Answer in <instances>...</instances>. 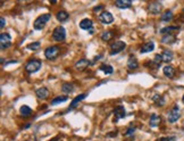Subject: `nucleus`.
Instances as JSON below:
<instances>
[{"instance_id":"1a4fd4ad","label":"nucleus","mask_w":184,"mask_h":141,"mask_svg":"<svg viewBox=\"0 0 184 141\" xmlns=\"http://www.w3.org/2000/svg\"><path fill=\"white\" fill-rule=\"evenodd\" d=\"M149 11L151 14H159L160 11H163V4L159 2V1H152V2H150L149 4Z\"/></svg>"},{"instance_id":"393cba45","label":"nucleus","mask_w":184,"mask_h":141,"mask_svg":"<svg viewBox=\"0 0 184 141\" xmlns=\"http://www.w3.org/2000/svg\"><path fill=\"white\" fill-rule=\"evenodd\" d=\"M113 38H114V33H113L111 31H106L101 34V39H102V41H105V42L110 41Z\"/></svg>"},{"instance_id":"9d476101","label":"nucleus","mask_w":184,"mask_h":141,"mask_svg":"<svg viewBox=\"0 0 184 141\" xmlns=\"http://www.w3.org/2000/svg\"><path fill=\"white\" fill-rule=\"evenodd\" d=\"M116 7L119 8V9H127L132 6V1L131 0H117L116 2Z\"/></svg>"},{"instance_id":"f3484780","label":"nucleus","mask_w":184,"mask_h":141,"mask_svg":"<svg viewBox=\"0 0 184 141\" xmlns=\"http://www.w3.org/2000/svg\"><path fill=\"white\" fill-rule=\"evenodd\" d=\"M114 115L117 117V120L125 117V115H126L125 108H124L123 106H118V107H116V108L114 109Z\"/></svg>"},{"instance_id":"f8f14e48","label":"nucleus","mask_w":184,"mask_h":141,"mask_svg":"<svg viewBox=\"0 0 184 141\" xmlns=\"http://www.w3.org/2000/svg\"><path fill=\"white\" fill-rule=\"evenodd\" d=\"M35 95L38 97L39 99H45L48 98L49 96V90L45 87H42V88H39L35 90Z\"/></svg>"},{"instance_id":"c85d7f7f","label":"nucleus","mask_w":184,"mask_h":141,"mask_svg":"<svg viewBox=\"0 0 184 141\" xmlns=\"http://www.w3.org/2000/svg\"><path fill=\"white\" fill-rule=\"evenodd\" d=\"M100 70H102L105 74H111V73L114 72V68H113L110 65H101Z\"/></svg>"},{"instance_id":"4be33fe9","label":"nucleus","mask_w":184,"mask_h":141,"mask_svg":"<svg viewBox=\"0 0 184 141\" xmlns=\"http://www.w3.org/2000/svg\"><path fill=\"white\" fill-rule=\"evenodd\" d=\"M85 97H87V95H85V93H82V95H79V96H77V97H75V99H74L73 101H72V104H71L70 109H68V110L73 109L74 107H75V106H76L77 104H79V102L82 101V100H83V99L85 98Z\"/></svg>"},{"instance_id":"5701e85b","label":"nucleus","mask_w":184,"mask_h":141,"mask_svg":"<svg viewBox=\"0 0 184 141\" xmlns=\"http://www.w3.org/2000/svg\"><path fill=\"white\" fill-rule=\"evenodd\" d=\"M163 22H169L173 19V11H166L165 13H163L161 15V18H160Z\"/></svg>"},{"instance_id":"f03ea898","label":"nucleus","mask_w":184,"mask_h":141,"mask_svg":"<svg viewBox=\"0 0 184 141\" xmlns=\"http://www.w3.org/2000/svg\"><path fill=\"white\" fill-rule=\"evenodd\" d=\"M41 62L38 59H31L28 60V63L25 64V70L32 74V73H35V72H38L40 68H41Z\"/></svg>"},{"instance_id":"9b49d317","label":"nucleus","mask_w":184,"mask_h":141,"mask_svg":"<svg viewBox=\"0 0 184 141\" xmlns=\"http://www.w3.org/2000/svg\"><path fill=\"white\" fill-rule=\"evenodd\" d=\"M80 28L82 30H92L93 28V22L91 21L90 18H84L80 22Z\"/></svg>"},{"instance_id":"f257e3e1","label":"nucleus","mask_w":184,"mask_h":141,"mask_svg":"<svg viewBox=\"0 0 184 141\" xmlns=\"http://www.w3.org/2000/svg\"><path fill=\"white\" fill-rule=\"evenodd\" d=\"M50 17H51V15L50 14H43V15H41V16H39V17L35 19L34 25H33V26H34V30H36V31L42 30V28L45 26V24L49 22Z\"/></svg>"},{"instance_id":"c756f323","label":"nucleus","mask_w":184,"mask_h":141,"mask_svg":"<svg viewBox=\"0 0 184 141\" xmlns=\"http://www.w3.org/2000/svg\"><path fill=\"white\" fill-rule=\"evenodd\" d=\"M180 28L178 26H168V28H161L160 30V33H167V32H173V31H178Z\"/></svg>"},{"instance_id":"0eeeda50","label":"nucleus","mask_w":184,"mask_h":141,"mask_svg":"<svg viewBox=\"0 0 184 141\" xmlns=\"http://www.w3.org/2000/svg\"><path fill=\"white\" fill-rule=\"evenodd\" d=\"M98 18H99V21H100L101 23H104V24H110V23L114 22V16H113V14L107 11H102V13L99 15Z\"/></svg>"},{"instance_id":"cd10ccee","label":"nucleus","mask_w":184,"mask_h":141,"mask_svg":"<svg viewBox=\"0 0 184 141\" xmlns=\"http://www.w3.org/2000/svg\"><path fill=\"white\" fill-rule=\"evenodd\" d=\"M67 99H68L67 96H58V97H56V98L51 101V105H58V104H60V102H65V101H67Z\"/></svg>"},{"instance_id":"b1692460","label":"nucleus","mask_w":184,"mask_h":141,"mask_svg":"<svg viewBox=\"0 0 184 141\" xmlns=\"http://www.w3.org/2000/svg\"><path fill=\"white\" fill-rule=\"evenodd\" d=\"M19 113H21L22 116H30V115L32 114V109L28 107V106L24 105L19 108Z\"/></svg>"},{"instance_id":"e433bc0d","label":"nucleus","mask_w":184,"mask_h":141,"mask_svg":"<svg viewBox=\"0 0 184 141\" xmlns=\"http://www.w3.org/2000/svg\"><path fill=\"white\" fill-rule=\"evenodd\" d=\"M58 140V138H55V139H53V140H51V141H57Z\"/></svg>"},{"instance_id":"39448f33","label":"nucleus","mask_w":184,"mask_h":141,"mask_svg":"<svg viewBox=\"0 0 184 141\" xmlns=\"http://www.w3.org/2000/svg\"><path fill=\"white\" fill-rule=\"evenodd\" d=\"M181 117V109L178 106H174L173 108L169 110L168 113V116H167V120L169 123H175L176 121H178V118Z\"/></svg>"},{"instance_id":"2f4dec72","label":"nucleus","mask_w":184,"mask_h":141,"mask_svg":"<svg viewBox=\"0 0 184 141\" xmlns=\"http://www.w3.org/2000/svg\"><path fill=\"white\" fill-rule=\"evenodd\" d=\"M153 63L156 64L157 66H159L160 64L163 63V60H161V56H160V55H156V56H155V59H153Z\"/></svg>"},{"instance_id":"20e7f679","label":"nucleus","mask_w":184,"mask_h":141,"mask_svg":"<svg viewBox=\"0 0 184 141\" xmlns=\"http://www.w3.org/2000/svg\"><path fill=\"white\" fill-rule=\"evenodd\" d=\"M66 38V31H65V28L63 26H58V28H56L52 32V39L57 41V42H62L64 41Z\"/></svg>"},{"instance_id":"bb28decb","label":"nucleus","mask_w":184,"mask_h":141,"mask_svg":"<svg viewBox=\"0 0 184 141\" xmlns=\"http://www.w3.org/2000/svg\"><path fill=\"white\" fill-rule=\"evenodd\" d=\"M152 101L156 104L157 106H164L165 105V100L160 95H155L152 97Z\"/></svg>"},{"instance_id":"a211bd4d","label":"nucleus","mask_w":184,"mask_h":141,"mask_svg":"<svg viewBox=\"0 0 184 141\" xmlns=\"http://www.w3.org/2000/svg\"><path fill=\"white\" fill-rule=\"evenodd\" d=\"M176 41V38H175V35L170 34V33H168V34H165L161 38V42L165 43V45H172V43H174Z\"/></svg>"},{"instance_id":"a878e982","label":"nucleus","mask_w":184,"mask_h":141,"mask_svg":"<svg viewBox=\"0 0 184 141\" xmlns=\"http://www.w3.org/2000/svg\"><path fill=\"white\" fill-rule=\"evenodd\" d=\"M62 90H63L64 93H66V95H70V93H72L74 90V87L72 83H65V84H63V87H62Z\"/></svg>"},{"instance_id":"6e6552de","label":"nucleus","mask_w":184,"mask_h":141,"mask_svg":"<svg viewBox=\"0 0 184 141\" xmlns=\"http://www.w3.org/2000/svg\"><path fill=\"white\" fill-rule=\"evenodd\" d=\"M125 42H123V41H116V42L111 43L110 45V50H111V55H115V53H118L123 51V50L125 49Z\"/></svg>"},{"instance_id":"dca6fc26","label":"nucleus","mask_w":184,"mask_h":141,"mask_svg":"<svg viewBox=\"0 0 184 141\" xmlns=\"http://www.w3.org/2000/svg\"><path fill=\"white\" fill-rule=\"evenodd\" d=\"M155 49V43L152 41H149V42L144 43L142 46V48L140 49V53H151L152 50Z\"/></svg>"},{"instance_id":"72a5a7b5","label":"nucleus","mask_w":184,"mask_h":141,"mask_svg":"<svg viewBox=\"0 0 184 141\" xmlns=\"http://www.w3.org/2000/svg\"><path fill=\"white\" fill-rule=\"evenodd\" d=\"M102 9H104V7H102V6H97V7L93 8V11H96V13H97V11H102Z\"/></svg>"},{"instance_id":"c9c22d12","label":"nucleus","mask_w":184,"mask_h":141,"mask_svg":"<svg viewBox=\"0 0 184 141\" xmlns=\"http://www.w3.org/2000/svg\"><path fill=\"white\" fill-rule=\"evenodd\" d=\"M133 132H134V129H130V130L126 132V137H130V135H131Z\"/></svg>"},{"instance_id":"7c9ffc66","label":"nucleus","mask_w":184,"mask_h":141,"mask_svg":"<svg viewBox=\"0 0 184 141\" xmlns=\"http://www.w3.org/2000/svg\"><path fill=\"white\" fill-rule=\"evenodd\" d=\"M40 47H41L40 42H33V43H31V45H28V48L30 50H33V51H35V50L40 49Z\"/></svg>"},{"instance_id":"ea45409f","label":"nucleus","mask_w":184,"mask_h":141,"mask_svg":"<svg viewBox=\"0 0 184 141\" xmlns=\"http://www.w3.org/2000/svg\"><path fill=\"white\" fill-rule=\"evenodd\" d=\"M25 141H28V140H25Z\"/></svg>"},{"instance_id":"f704fd0d","label":"nucleus","mask_w":184,"mask_h":141,"mask_svg":"<svg viewBox=\"0 0 184 141\" xmlns=\"http://www.w3.org/2000/svg\"><path fill=\"white\" fill-rule=\"evenodd\" d=\"M174 140V138H166V139H165V138H163V139H158V140L157 141H173Z\"/></svg>"},{"instance_id":"58836bf2","label":"nucleus","mask_w":184,"mask_h":141,"mask_svg":"<svg viewBox=\"0 0 184 141\" xmlns=\"http://www.w3.org/2000/svg\"><path fill=\"white\" fill-rule=\"evenodd\" d=\"M183 16H184V9H183Z\"/></svg>"},{"instance_id":"2eb2a0df","label":"nucleus","mask_w":184,"mask_h":141,"mask_svg":"<svg viewBox=\"0 0 184 141\" xmlns=\"http://www.w3.org/2000/svg\"><path fill=\"white\" fill-rule=\"evenodd\" d=\"M160 56H161L163 63H170V62L173 60L174 55L172 51H169V50H165V51H163V53H161Z\"/></svg>"},{"instance_id":"412c9836","label":"nucleus","mask_w":184,"mask_h":141,"mask_svg":"<svg viewBox=\"0 0 184 141\" xmlns=\"http://www.w3.org/2000/svg\"><path fill=\"white\" fill-rule=\"evenodd\" d=\"M56 17H57V19H58L59 22H66L67 19H68V17H70V15H68L67 11H60L56 14Z\"/></svg>"},{"instance_id":"4468645a","label":"nucleus","mask_w":184,"mask_h":141,"mask_svg":"<svg viewBox=\"0 0 184 141\" xmlns=\"http://www.w3.org/2000/svg\"><path fill=\"white\" fill-rule=\"evenodd\" d=\"M89 65H90V62L88 59H80L79 62L75 63V68L77 70H84Z\"/></svg>"},{"instance_id":"4c0bfd02","label":"nucleus","mask_w":184,"mask_h":141,"mask_svg":"<svg viewBox=\"0 0 184 141\" xmlns=\"http://www.w3.org/2000/svg\"><path fill=\"white\" fill-rule=\"evenodd\" d=\"M182 101H183V104H184V96L182 97Z\"/></svg>"},{"instance_id":"473e14b6","label":"nucleus","mask_w":184,"mask_h":141,"mask_svg":"<svg viewBox=\"0 0 184 141\" xmlns=\"http://www.w3.org/2000/svg\"><path fill=\"white\" fill-rule=\"evenodd\" d=\"M0 28H5V18L1 17V19H0Z\"/></svg>"},{"instance_id":"7ed1b4c3","label":"nucleus","mask_w":184,"mask_h":141,"mask_svg":"<svg viewBox=\"0 0 184 141\" xmlns=\"http://www.w3.org/2000/svg\"><path fill=\"white\" fill-rule=\"evenodd\" d=\"M59 53H60V48H59L58 46L48 47V48L45 50V58L49 60L56 59V58L59 56Z\"/></svg>"},{"instance_id":"aec40b11","label":"nucleus","mask_w":184,"mask_h":141,"mask_svg":"<svg viewBox=\"0 0 184 141\" xmlns=\"http://www.w3.org/2000/svg\"><path fill=\"white\" fill-rule=\"evenodd\" d=\"M161 122V117L158 116L157 114H152L151 117H150V126L151 127H157L159 125V123Z\"/></svg>"},{"instance_id":"423d86ee","label":"nucleus","mask_w":184,"mask_h":141,"mask_svg":"<svg viewBox=\"0 0 184 141\" xmlns=\"http://www.w3.org/2000/svg\"><path fill=\"white\" fill-rule=\"evenodd\" d=\"M11 46V38L8 33H1L0 35V48L4 50Z\"/></svg>"},{"instance_id":"6ab92c4d","label":"nucleus","mask_w":184,"mask_h":141,"mask_svg":"<svg viewBox=\"0 0 184 141\" xmlns=\"http://www.w3.org/2000/svg\"><path fill=\"white\" fill-rule=\"evenodd\" d=\"M127 67H129L131 70H134L139 67V62L136 60L135 57H133V56L130 57L129 60H127Z\"/></svg>"},{"instance_id":"ddd939ff","label":"nucleus","mask_w":184,"mask_h":141,"mask_svg":"<svg viewBox=\"0 0 184 141\" xmlns=\"http://www.w3.org/2000/svg\"><path fill=\"white\" fill-rule=\"evenodd\" d=\"M163 72H164V75L168 79H173L175 76V68L173 66H169V65H167L163 68Z\"/></svg>"}]
</instances>
